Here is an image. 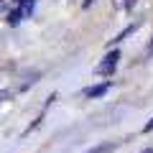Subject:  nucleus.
<instances>
[{
    "label": "nucleus",
    "mask_w": 153,
    "mask_h": 153,
    "mask_svg": "<svg viewBox=\"0 0 153 153\" xmlns=\"http://www.w3.org/2000/svg\"><path fill=\"white\" fill-rule=\"evenodd\" d=\"M135 3H138V0H112V5L117 8V10H133Z\"/></svg>",
    "instance_id": "8"
},
{
    "label": "nucleus",
    "mask_w": 153,
    "mask_h": 153,
    "mask_svg": "<svg viewBox=\"0 0 153 153\" xmlns=\"http://www.w3.org/2000/svg\"><path fill=\"white\" fill-rule=\"evenodd\" d=\"M140 26H143V21H138V23H130V26H128V28H123V31L117 33V36H115L112 41H110V44H107V49H112V46H117V44H120V41H125L128 36H133V33H135V31H138V28H140Z\"/></svg>",
    "instance_id": "3"
},
{
    "label": "nucleus",
    "mask_w": 153,
    "mask_h": 153,
    "mask_svg": "<svg viewBox=\"0 0 153 153\" xmlns=\"http://www.w3.org/2000/svg\"><path fill=\"white\" fill-rule=\"evenodd\" d=\"M21 21H23V13H21V8H13V10H8L5 13V23H8V26H13V28H16V26H21Z\"/></svg>",
    "instance_id": "4"
},
{
    "label": "nucleus",
    "mask_w": 153,
    "mask_h": 153,
    "mask_svg": "<svg viewBox=\"0 0 153 153\" xmlns=\"http://www.w3.org/2000/svg\"><path fill=\"white\" fill-rule=\"evenodd\" d=\"M56 97H59V94L51 92V94H49V100H46V107H51V102H56Z\"/></svg>",
    "instance_id": "11"
},
{
    "label": "nucleus",
    "mask_w": 153,
    "mask_h": 153,
    "mask_svg": "<svg viewBox=\"0 0 153 153\" xmlns=\"http://www.w3.org/2000/svg\"><path fill=\"white\" fill-rule=\"evenodd\" d=\"M143 153H153V146H151V148H146V151H143Z\"/></svg>",
    "instance_id": "14"
},
{
    "label": "nucleus",
    "mask_w": 153,
    "mask_h": 153,
    "mask_svg": "<svg viewBox=\"0 0 153 153\" xmlns=\"http://www.w3.org/2000/svg\"><path fill=\"white\" fill-rule=\"evenodd\" d=\"M153 56V38H151V44H148V59Z\"/></svg>",
    "instance_id": "12"
},
{
    "label": "nucleus",
    "mask_w": 153,
    "mask_h": 153,
    "mask_svg": "<svg viewBox=\"0 0 153 153\" xmlns=\"http://www.w3.org/2000/svg\"><path fill=\"white\" fill-rule=\"evenodd\" d=\"M117 64H120V49H110L107 54H105V59L97 64V74L100 76H112L115 69H117Z\"/></svg>",
    "instance_id": "1"
},
{
    "label": "nucleus",
    "mask_w": 153,
    "mask_h": 153,
    "mask_svg": "<svg viewBox=\"0 0 153 153\" xmlns=\"http://www.w3.org/2000/svg\"><path fill=\"white\" fill-rule=\"evenodd\" d=\"M18 8H21L23 18H31L33 10H36V0H21V3H18Z\"/></svg>",
    "instance_id": "5"
},
{
    "label": "nucleus",
    "mask_w": 153,
    "mask_h": 153,
    "mask_svg": "<svg viewBox=\"0 0 153 153\" xmlns=\"http://www.w3.org/2000/svg\"><path fill=\"white\" fill-rule=\"evenodd\" d=\"M92 3H94V0H84V3H82V8H89Z\"/></svg>",
    "instance_id": "13"
},
{
    "label": "nucleus",
    "mask_w": 153,
    "mask_h": 153,
    "mask_svg": "<svg viewBox=\"0 0 153 153\" xmlns=\"http://www.w3.org/2000/svg\"><path fill=\"white\" fill-rule=\"evenodd\" d=\"M8 100H13V89H0V105L8 102Z\"/></svg>",
    "instance_id": "9"
},
{
    "label": "nucleus",
    "mask_w": 153,
    "mask_h": 153,
    "mask_svg": "<svg viewBox=\"0 0 153 153\" xmlns=\"http://www.w3.org/2000/svg\"><path fill=\"white\" fill-rule=\"evenodd\" d=\"M38 79H41V71H31V74H28V76H26V82H23V84H21V92H26V89H28V87H33V84H36V82H38Z\"/></svg>",
    "instance_id": "7"
},
{
    "label": "nucleus",
    "mask_w": 153,
    "mask_h": 153,
    "mask_svg": "<svg viewBox=\"0 0 153 153\" xmlns=\"http://www.w3.org/2000/svg\"><path fill=\"white\" fill-rule=\"evenodd\" d=\"M110 89H112V79H105V82H100V84L87 87V89H84V97H87V100H102Z\"/></svg>",
    "instance_id": "2"
},
{
    "label": "nucleus",
    "mask_w": 153,
    "mask_h": 153,
    "mask_svg": "<svg viewBox=\"0 0 153 153\" xmlns=\"http://www.w3.org/2000/svg\"><path fill=\"white\" fill-rule=\"evenodd\" d=\"M143 133H153V117L146 123V125H143Z\"/></svg>",
    "instance_id": "10"
},
{
    "label": "nucleus",
    "mask_w": 153,
    "mask_h": 153,
    "mask_svg": "<svg viewBox=\"0 0 153 153\" xmlns=\"http://www.w3.org/2000/svg\"><path fill=\"white\" fill-rule=\"evenodd\" d=\"M13 3H16V5H18V3H21V0H13Z\"/></svg>",
    "instance_id": "15"
},
{
    "label": "nucleus",
    "mask_w": 153,
    "mask_h": 153,
    "mask_svg": "<svg viewBox=\"0 0 153 153\" xmlns=\"http://www.w3.org/2000/svg\"><path fill=\"white\" fill-rule=\"evenodd\" d=\"M115 148H117V143H100V146L89 148V151H84V153H112Z\"/></svg>",
    "instance_id": "6"
}]
</instances>
